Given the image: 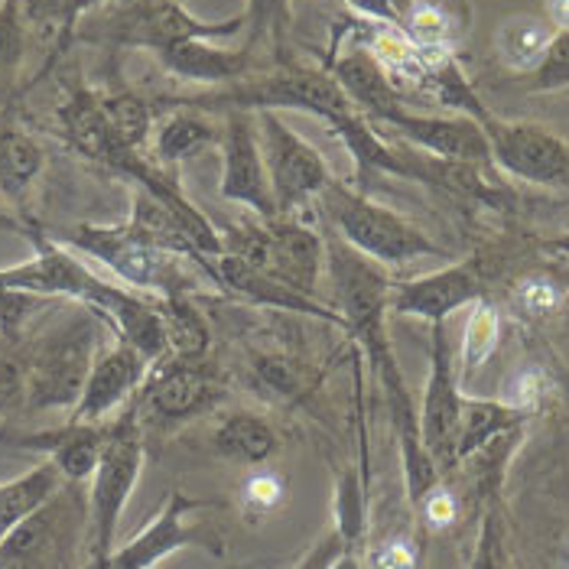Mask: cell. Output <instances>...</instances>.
I'll return each mask as SVG.
<instances>
[{"label": "cell", "instance_id": "cell-29", "mask_svg": "<svg viewBox=\"0 0 569 569\" xmlns=\"http://www.w3.org/2000/svg\"><path fill=\"white\" fill-rule=\"evenodd\" d=\"M501 342V316L495 303L482 297L469 307V319L462 329V342H459V355H456V371H462L466 378H472L479 368L491 361V355L498 351Z\"/></svg>", "mask_w": 569, "mask_h": 569}, {"label": "cell", "instance_id": "cell-28", "mask_svg": "<svg viewBox=\"0 0 569 569\" xmlns=\"http://www.w3.org/2000/svg\"><path fill=\"white\" fill-rule=\"evenodd\" d=\"M160 312H163L167 342H170L167 358L206 361L212 336H209V322L202 319L196 303L189 297H167V300H160Z\"/></svg>", "mask_w": 569, "mask_h": 569}, {"label": "cell", "instance_id": "cell-36", "mask_svg": "<svg viewBox=\"0 0 569 569\" xmlns=\"http://www.w3.org/2000/svg\"><path fill=\"white\" fill-rule=\"evenodd\" d=\"M469 569H508L505 521H501V511L495 505L482 515V525H479V537H476V550H472Z\"/></svg>", "mask_w": 569, "mask_h": 569}, {"label": "cell", "instance_id": "cell-5", "mask_svg": "<svg viewBox=\"0 0 569 569\" xmlns=\"http://www.w3.org/2000/svg\"><path fill=\"white\" fill-rule=\"evenodd\" d=\"M104 319L82 307L76 319H66L46 332L27 361V410H76L88 371L98 358V332Z\"/></svg>", "mask_w": 569, "mask_h": 569}, {"label": "cell", "instance_id": "cell-42", "mask_svg": "<svg viewBox=\"0 0 569 569\" xmlns=\"http://www.w3.org/2000/svg\"><path fill=\"white\" fill-rule=\"evenodd\" d=\"M241 501L254 515H270L283 501V479L280 476H270V472L251 476L244 482V488H241Z\"/></svg>", "mask_w": 569, "mask_h": 569}, {"label": "cell", "instance_id": "cell-44", "mask_svg": "<svg viewBox=\"0 0 569 569\" xmlns=\"http://www.w3.org/2000/svg\"><path fill=\"white\" fill-rule=\"evenodd\" d=\"M101 0H66V20H62V37H59V46H56V52H52V59L66 49V46L72 43V37H76V27H79V20L91 13L94 7H98ZM49 59V62H52Z\"/></svg>", "mask_w": 569, "mask_h": 569}, {"label": "cell", "instance_id": "cell-18", "mask_svg": "<svg viewBox=\"0 0 569 569\" xmlns=\"http://www.w3.org/2000/svg\"><path fill=\"white\" fill-rule=\"evenodd\" d=\"M104 439H108V420L104 423H76V420H66L59 427H49V430L0 437V442L3 446H13V449L43 452L46 459L62 472L66 482L86 485L94 476V466L101 459Z\"/></svg>", "mask_w": 569, "mask_h": 569}, {"label": "cell", "instance_id": "cell-32", "mask_svg": "<svg viewBox=\"0 0 569 569\" xmlns=\"http://www.w3.org/2000/svg\"><path fill=\"white\" fill-rule=\"evenodd\" d=\"M254 375L261 381L263 391H270L280 400H300L309 391V375L307 368H300L290 358L280 355H263L254 361Z\"/></svg>", "mask_w": 569, "mask_h": 569}, {"label": "cell", "instance_id": "cell-35", "mask_svg": "<svg viewBox=\"0 0 569 569\" xmlns=\"http://www.w3.org/2000/svg\"><path fill=\"white\" fill-rule=\"evenodd\" d=\"M530 91H560L569 88V30H557L540 66L530 72Z\"/></svg>", "mask_w": 569, "mask_h": 569}, {"label": "cell", "instance_id": "cell-2", "mask_svg": "<svg viewBox=\"0 0 569 569\" xmlns=\"http://www.w3.org/2000/svg\"><path fill=\"white\" fill-rule=\"evenodd\" d=\"M176 108H192V111H244V114H261V111H307L322 121H336L342 114H351V101L339 82L326 69H303L293 62H280L273 72L263 76H244L231 86L212 88L192 98H176Z\"/></svg>", "mask_w": 569, "mask_h": 569}, {"label": "cell", "instance_id": "cell-47", "mask_svg": "<svg viewBox=\"0 0 569 569\" xmlns=\"http://www.w3.org/2000/svg\"><path fill=\"white\" fill-rule=\"evenodd\" d=\"M417 569H427V560H423V563H420V567H417Z\"/></svg>", "mask_w": 569, "mask_h": 569}, {"label": "cell", "instance_id": "cell-15", "mask_svg": "<svg viewBox=\"0 0 569 569\" xmlns=\"http://www.w3.org/2000/svg\"><path fill=\"white\" fill-rule=\"evenodd\" d=\"M202 270L216 283V290L231 293V297H241L244 303L277 309V312H293V316H312V319H322L329 326L346 329L342 316L336 312L332 303H322L316 297H303V293L290 290L287 283L273 280L270 273H263L261 267L241 261V258H234L228 251L212 254V258H202Z\"/></svg>", "mask_w": 569, "mask_h": 569}, {"label": "cell", "instance_id": "cell-27", "mask_svg": "<svg viewBox=\"0 0 569 569\" xmlns=\"http://www.w3.org/2000/svg\"><path fill=\"white\" fill-rule=\"evenodd\" d=\"M336 533L349 557H365L368 537V472L346 469L336 485Z\"/></svg>", "mask_w": 569, "mask_h": 569}, {"label": "cell", "instance_id": "cell-22", "mask_svg": "<svg viewBox=\"0 0 569 569\" xmlns=\"http://www.w3.org/2000/svg\"><path fill=\"white\" fill-rule=\"evenodd\" d=\"M553 27L547 17H537V13H511L498 23L495 30V56L498 62L508 69V72H518V76H530L547 46L553 40Z\"/></svg>", "mask_w": 569, "mask_h": 569}, {"label": "cell", "instance_id": "cell-3", "mask_svg": "<svg viewBox=\"0 0 569 569\" xmlns=\"http://www.w3.org/2000/svg\"><path fill=\"white\" fill-rule=\"evenodd\" d=\"M316 202L322 206V219L329 224V231L339 234L368 261L381 263V267H400L420 258H449L417 224L371 202L361 189H351L332 179L319 192Z\"/></svg>", "mask_w": 569, "mask_h": 569}, {"label": "cell", "instance_id": "cell-48", "mask_svg": "<svg viewBox=\"0 0 569 569\" xmlns=\"http://www.w3.org/2000/svg\"><path fill=\"white\" fill-rule=\"evenodd\" d=\"M0 3H3V0H0Z\"/></svg>", "mask_w": 569, "mask_h": 569}, {"label": "cell", "instance_id": "cell-7", "mask_svg": "<svg viewBox=\"0 0 569 569\" xmlns=\"http://www.w3.org/2000/svg\"><path fill=\"white\" fill-rule=\"evenodd\" d=\"M244 30V13L228 20H199L176 0H128L104 20V37L114 46L167 52L189 40H228Z\"/></svg>", "mask_w": 569, "mask_h": 569}, {"label": "cell", "instance_id": "cell-19", "mask_svg": "<svg viewBox=\"0 0 569 569\" xmlns=\"http://www.w3.org/2000/svg\"><path fill=\"white\" fill-rule=\"evenodd\" d=\"M326 72L346 91L351 108L361 118H368V121H381L391 111L407 104V98L391 86V79L385 76V69L378 66V59L365 46H355L346 56L329 59V69Z\"/></svg>", "mask_w": 569, "mask_h": 569}, {"label": "cell", "instance_id": "cell-8", "mask_svg": "<svg viewBox=\"0 0 569 569\" xmlns=\"http://www.w3.org/2000/svg\"><path fill=\"white\" fill-rule=\"evenodd\" d=\"M258 121H261L258 137H261L263 167L270 176L273 202H277V219H293L300 209L319 199V192L332 182V176L326 170L319 150L300 133L290 131L273 111H261Z\"/></svg>", "mask_w": 569, "mask_h": 569}, {"label": "cell", "instance_id": "cell-17", "mask_svg": "<svg viewBox=\"0 0 569 569\" xmlns=\"http://www.w3.org/2000/svg\"><path fill=\"white\" fill-rule=\"evenodd\" d=\"M485 297L482 273L476 263H449L427 277L407 280L391 287V312L397 316H417L430 326L446 322L456 309L472 307Z\"/></svg>", "mask_w": 569, "mask_h": 569}, {"label": "cell", "instance_id": "cell-46", "mask_svg": "<svg viewBox=\"0 0 569 569\" xmlns=\"http://www.w3.org/2000/svg\"><path fill=\"white\" fill-rule=\"evenodd\" d=\"M108 560H111V557H108ZM108 560H104V563H101V560H88L82 569H108Z\"/></svg>", "mask_w": 569, "mask_h": 569}, {"label": "cell", "instance_id": "cell-33", "mask_svg": "<svg viewBox=\"0 0 569 569\" xmlns=\"http://www.w3.org/2000/svg\"><path fill=\"white\" fill-rule=\"evenodd\" d=\"M547 391H550L547 371L537 368V365H525V368H518V371L505 381L498 400L508 403V407H515V410H521L527 417H533V413L540 410V403L547 400Z\"/></svg>", "mask_w": 569, "mask_h": 569}, {"label": "cell", "instance_id": "cell-43", "mask_svg": "<svg viewBox=\"0 0 569 569\" xmlns=\"http://www.w3.org/2000/svg\"><path fill=\"white\" fill-rule=\"evenodd\" d=\"M342 3H349L361 20L385 23V27H397V30H400L403 17H407L410 7H413V0H342Z\"/></svg>", "mask_w": 569, "mask_h": 569}, {"label": "cell", "instance_id": "cell-11", "mask_svg": "<svg viewBox=\"0 0 569 569\" xmlns=\"http://www.w3.org/2000/svg\"><path fill=\"white\" fill-rule=\"evenodd\" d=\"M491 167L533 186H569V143L543 124L488 118L482 124Z\"/></svg>", "mask_w": 569, "mask_h": 569}, {"label": "cell", "instance_id": "cell-26", "mask_svg": "<svg viewBox=\"0 0 569 569\" xmlns=\"http://www.w3.org/2000/svg\"><path fill=\"white\" fill-rule=\"evenodd\" d=\"M216 140H221V133L202 111L179 108L173 111V118H167L160 124V131L153 137V153L160 163H182V160L202 153L206 147H212Z\"/></svg>", "mask_w": 569, "mask_h": 569}, {"label": "cell", "instance_id": "cell-39", "mask_svg": "<svg viewBox=\"0 0 569 569\" xmlns=\"http://www.w3.org/2000/svg\"><path fill=\"white\" fill-rule=\"evenodd\" d=\"M49 300L43 297H33V293H23V290H7L0 287V336L7 339H17L23 332V326L33 319L37 309H43Z\"/></svg>", "mask_w": 569, "mask_h": 569}, {"label": "cell", "instance_id": "cell-45", "mask_svg": "<svg viewBox=\"0 0 569 569\" xmlns=\"http://www.w3.org/2000/svg\"><path fill=\"white\" fill-rule=\"evenodd\" d=\"M547 20L553 30H569V0H547Z\"/></svg>", "mask_w": 569, "mask_h": 569}, {"label": "cell", "instance_id": "cell-41", "mask_svg": "<svg viewBox=\"0 0 569 569\" xmlns=\"http://www.w3.org/2000/svg\"><path fill=\"white\" fill-rule=\"evenodd\" d=\"M413 511L420 515V521H423L427 530H446V527L456 525V518H459V501H456V495L446 485L439 482Z\"/></svg>", "mask_w": 569, "mask_h": 569}, {"label": "cell", "instance_id": "cell-1", "mask_svg": "<svg viewBox=\"0 0 569 569\" xmlns=\"http://www.w3.org/2000/svg\"><path fill=\"white\" fill-rule=\"evenodd\" d=\"M66 244L76 248L91 261L104 263L124 287L147 297H189L199 280L192 273L189 254H179L173 248H163L131 221L124 224H76L66 234Z\"/></svg>", "mask_w": 569, "mask_h": 569}, {"label": "cell", "instance_id": "cell-23", "mask_svg": "<svg viewBox=\"0 0 569 569\" xmlns=\"http://www.w3.org/2000/svg\"><path fill=\"white\" fill-rule=\"evenodd\" d=\"M66 485L69 482L62 479V472L49 459L33 466L30 472H23L20 479L0 482V540L13 527L33 518L40 508H46Z\"/></svg>", "mask_w": 569, "mask_h": 569}, {"label": "cell", "instance_id": "cell-30", "mask_svg": "<svg viewBox=\"0 0 569 569\" xmlns=\"http://www.w3.org/2000/svg\"><path fill=\"white\" fill-rule=\"evenodd\" d=\"M101 114L108 121V128L114 137L131 147V150H143L147 137L153 133V104L133 91H114V94H98Z\"/></svg>", "mask_w": 569, "mask_h": 569}, {"label": "cell", "instance_id": "cell-16", "mask_svg": "<svg viewBox=\"0 0 569 569\" xmlns=\"http://www.w3.org/2000/svg\"><path fill=\"white\" fill-rule=\"evenodd\" d=\"M150 365L137 349L118 339V346L98 351L91 371H88L82 397L76 403V410L69 413V420L76 423H104L114 410L128 407L143 378H147Z\"/></svg>", "mask_w": 569, "mask_h": 569}, {"label": "cell", "instance_id": "cell-25", "mask_svg": "<svg viewBox=\"0 0 569 569\" xmlns=\"http://www.w3.org/2000/svg\"><path fill=\"white\" fill-rule=\"evenodd\" d=\"M43 147L17 128L0 131V196L20 202L43 173Z\"/></svg>", "mask_w": 569, "mask_h": 569}, {"label": "cell", "instance_id": "cell-20", "mask_svg": "<svg viewBox=\"0 0 569 569\" xmlns=\"http://www.w3.org/2000/svg\"><path fill=\"white\" fill-rule=\"evenodd\" d=\"M251 56L254 52L248 46L219 49V46H212V40H189V43H179L173 49H167V52H160V62L176 79L221 88L248 76Z\"/></svg>", "mask_w": 569, "mask_h": 569}, {"label": "cell", "instance_id": "cell-31", "mask_svg": "<svg viewBox=\"0 0 569 569\" xmlns=\"http://www.w3.org/2000/svg\"><path fill=\"white\" fill-rule=\"evenodd\" d=\"M244 30H248L244 46L251 52L261 43H270V49L280 56V62H290L287 59V40H290V30H293V7H290V0H248Z\"/></svg>", "mask_w": 569, "mask_h": 569}, {"label": "cell", "instance_id": "cell-14", "mask_svg": "<svg viewBox=\"0 0 569 569\" xmlns=\"http://www.w3.org/2000/svg\"><path fill=\"white\" fill-rule=\"evenodd\" d=\"M221 199L251 209L258 219H277V202L270 189V176L263 167L261 137L254 131V118L244 111L224 114L221 131Z\"/></svg>", "mask_w": 569, "mask_h": 569}, {"label": "cell", "instance_id": "cell-6", "mask_svg": "<svg viewBox=\"0 0 569 569\" xmlns=\"http://www.w3.org/2000/svg\"><path fill=\"white\" fill-rule=\"evenodd\" d=\"M228 254L261 267L273 280L287 283L290 290L316 297L322 267H326V244L322 234L293 219H258L254 224L231 228L221 234Z\"/></svg>", "mask_w": 569, "mask_h": 569}, {"label": "cell", "instance_id": "cell-21", "mask_svg": "<svg viewBox=\"0 0 569 569\" xmlns=\"http://www.w3.org/2000/svg\"><path fill=\"white\" fill-rule=\"evenodd\" d=\"M527 413L501 403V400H482V397H466L462 400V420H459V439H456V466L469 462L491 442L521 433Z\"/></svg>", "mask_w": 569, "mask_h": 569}, {"label": "cell", "instance_id": "cell-40", "mask_svg": "<svg viewBox=\"0 0 569 569\" xmlns=\"http://www.w3.org/2000/svg\"><path fill=\"white\" fill-rule=\"evenodd\" d=\"M27 407V361L0 355V413Z\"/></svg>", "mask_w": 569, "mask_h": 569}, {"label": "cell", "instance_id": "cell-4", "mask_svg": "<svg viewBox=\"0 0 569 569\" xmlns=\"http://www.w3.org/2000/svg\"><path fill=\"white\" fill-rule=\"evenodd\" d=\"M143 459V423L137 413V400H131L114 420H108L101 459L94 466V476L88 479V560L104 563L118 550V527L137 488Z\"/></svg>", "mask_w": 569, "mask_h": 569}, {"label": "cell", "instance_id": "cell-37", "mask_svg": "<svg viewBox=\"0 0 569 569\" xmlns=\"http://www.w3.org/2000/svg\"><path fill=\"white\" fill-rule=\"evenodd\" d=\"M23 46H27V23L20 13V0H3L0 3V79H7L20 66Z\"/></svg>", "mask_w": 569, "mask_h": 569}, {"label": "cell", "instance_id": "cell-38", "mask_svg": "<svg viewBox=\"0 0 569 569\" xmlns=\"http://www.w3.org/2000/svg\"><path fill=\"white\" fill-rule=\"evenodd\" d=\"M427 560L423 553V540L413 537H391L381 547L365 550L361 569H417Z\"/></svg>", "mask_w": 569, "mask_h": 569}, {"label": "cell", "instance_id": "cell-10", "mask_svg": "<svg viewBox=\"0 0 569 569\" xmlns=\"http://www.w3.org/2000/svg\"><path fill=\"white\" fill-rule=\"evenodd\" d=\"M462 388L456 371V351L449 342L446 322L433 326L430 336V378L420 403V439L430 459L437 462L439 476H449L456 469V439L462 420Z\"/></svg>", "mask_w": 569, "mask_h": 569}, {"label": "cell", "instance_id": "cell-9", "mask_svg": "<svg viewBox=\"0 0 569 569\" xmlns=\"http://www.w3.org/2000/svg\"><path fill=\"white\" fill-rule=\"evenodd\" d=\"M140 423H186L209 413L221 400V385L206 361H157L137 391Z\"/></svg>", "mask_w": 569, "mask_h": 569}, {"label": "cell", "instance_id": "cell-24", "mask_svg": "<svg viewBox=\"0 0 569 569\" xmlns=\"http://www.w3.org/2000/svg\"><path fill=\"white\" fill-rule=\"evenodd\" d=\"M212 446L221 459L254 469V466H263L267 459L277 456L280 439L273 433V427L258 413H231L212 433Z\"/></svg>", "mask_w": 569, "mask_h": 569}, {"label": "cell", "instance_id": "cell-12", "mask_svg": "<svg viewBox=\"0 0 569 569\" xmlns=\"http://www.w3.org/2000/svg\"><path fill=\"white\" fill-rule=\"evenodd\" d=\"M199 508H212V501L206 498H192L186 491H170V498L163 501L160 515L143 527L137 537H131L124 547H118L108 560V569H153L163 557H170L182 547H202L212 557L224 553V540L209 527H189L186 515L199 511Z\"/></svg>", "mask_w": 569, "mask_h": 569}, {"label": "cell", "instance_id": "cell-34", "mask_svg": "<svg viewBox=\"0 0 569 569\" xmlns=\"http://www.w3.org/2000/svg\"><path fill=\"white\" fill-rule=\"evenodd\" d=\"M515 303L525 316L540 319V316H550L563 307V290L547 273H527L525 280H518V287H515Z\"/></svg>", "mask_w": 569, "mask_h": 569}, {"label": "cell", "instance_id": "cell-13", "mask_svg": "<svg viewBox=\"0 0 569 569\" xmlns=\"http://www.w3.org/2000/svg\"><path fill=\"white\" fill-rule=\"evenodd\" d=\"M378 124L391 131L413 150L437 157L446 163H466V167H491V150L482 124L462 114H420L407 104L381 118Z\"/></svg>", "mask_w": 569, "mask_h": 569}]
</instances>
